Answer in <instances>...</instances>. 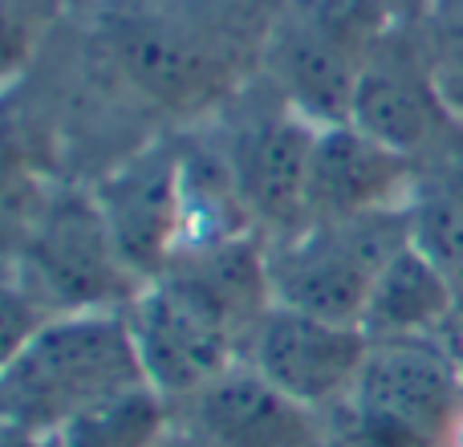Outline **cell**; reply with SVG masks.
<instances>
[{"label": "cell", "mask_w": 463, "mask_h": 447, "mask_svg": "<svg viewBox=\"0 0 463 447\" xmlns=\"http://www.w3.org/2000/svg\"><path fill=\"white\" fill-rule=\"evenodd\" d=\"M411 240V220L402 212L309 224L297 236L269 244L272 301L326 321L362 326L378 272Z\"/></svg>", "instance_id": "cell-3"}, {"label": "cell", "mask_w": 463, "mask_h": 447, "mask_svg": "<svg viewBox=\"0 0 463 447\" xmlns=\"http://www.w3.org/2000/svg\"><path fill=\"white\" fill-rule=\"evenodd\" d=\"M456 326V301L435 264L415 244H402L378 272L362 329L370 338H443Z\"/></svg>", "instance_id": "cell-14"}, {"label": "cell", "mask_w": 463, "mask_h": 447, "mask_svg": "<svg viewBox=\"0 0 463 447\" xmlns=\"http://www.w3.org/2000/svg\"><path fill=\"white\" fill-rule=\"evenodd\" d=\"M143 378L163 399H200L244 362L240 334L179 281L159 277L127 305Z\"/></svg>", "instance_id": "cell-5"}, {"label": "cell", "mask_w": 463, "mask_h": 447, "mask_svg": "<svg viewBox=\"0 0 463 447\" xmlns=\"http://www.w3.org/2000/svg\"><path fill=\"white\" fill-rule=\"evenodd\" d=\"M192 407L212 447H321L317 411L272 391L244 362L192 399Z\"/></svg>", "instance_id": "cell-13"}, {"label": "cell", "mask_w": 463, "mask_h": 447, "mask_svg": "<svg viewBox=\"0 0 463 447\" xmlns=\"http://www.w3.org/2000/svg\"><path fill=\"white\" fill-rule=\"evenodd\" d=\"M90 192L127 269L143 285L159 281L187 244V151L151 143L110 167Z\"/></svg>", "instance_id": "cell-6"}, {"label": "cell", "mask_w": 463, "mask_h": 447, "mask_svg": "<svg viewBox=\"0 0 463 447\" xmlns=\"http://www.w3.org/2000/svg\"><path fill=\"white\" fill-rule=\"evenodd\" d=\"M122 78L167 110H200L224 90L232 53L167 16H122L110 29Z\"/></svg>", "instance_id": "cell-11"}, {"label": "cell", "mask_w": 463, "mask_h": 447, "mask_svg": "<svg viewBox=\"0 0 463 447\" xmlns=\"http://www.w3.org/2000/svg\"><path fill=\"white\" fill-rule=\"evenodd\" d=\"M321 122L285 106L240 130L228 155V171L248 216L272 240L309 228V171Z\"/></svg>", "instance_id": "cell-9"}, {"label": "cell", "mask_w": 463, "mask_h": 447, "mask_svg": "<svg viewBox=\"0 0 463 447\" xmlns=\"http://www.w3.org/2000/svg\"><path fill=\"white\" fill-rule=\"evenodd\" d=\"M411 244L435 264L456 301L451 334L463 346V163L439 159L419 171V184L407 204Z\"/></svg>", "instance_id": "cell-15"}, {"label": "cell", "mask_w": 463, "mask_h": 447, "mask_svg": "<svg viewBox=\"0 0 463 447\" xmlns=\"http://www.w3.org/2000/svg\"><path fill=\"white\" fill-rule=\"evenodd\" d=\"M138 383L146 378L127 309L53 313L0 378V427L57 435Z\"/></svg>", "instance_id": "cell-1"}, {"label": "cell", "mask_w": 463, "mask_h": 447, "mask_svg": "<svg viewBox=\"0 0 463 447\" xmlns=\"http://www.w3.org/2000/svg\"><path fill=\"white\" fill-rule=\"evenodd\" d=\"M370 354L362 326L326 321L301 309L272 305L244 346V366H252L272 391L309 411L342 407L358 383Z\"/></svg>", "instance_id": "cell-7"}, {"label": "cell", "mask_w": 463, "mask_h": 447, "mask_svg": "<svg viewBox=\"0 0 463 447\" xmlns=\"http://www.w3.org/2000/svg\"><path fill=\"white\" fill-rule=\"evenodd\" d=\"M171 423V399L151 383H138L90 407L53 435L57 447H159Z\"/></svg>", "instance_id": "cell-16"}, {"label": "cell", "mask_w": 463, "mask_h": 447, "mask_svg": "<svg viewBox=\"0 0 463 447\" xmlns=\"http://www.w3.org/2000/svg\"><path fill=\"white\" fill-rule=\"evenodd\" d=\"M342 407L354 447H448L463 415V362L443 338H370Z\"/></svg>", "instance_id": "cell-2"}, {"label": "cell", "mask_w": 463, "mask_h": 447, "mask_svg": "<svg viewBox=\"0 0 463 447\" xmlns=\"http://www.w3.org/2000/svg\"><path fill=\"white\" fill-rule=\"evenodd\" d=\"M53 313L21 285V281H0V378L16 362V354L29 346V338L37 334Z\"/></svg>", "instance_id": "cell-19"}, {"label": "cell", "mask_w": 463, "mask_h": 447, "mask_svg": "<svg viewBox=\"0 0 463 447\" xmlns=\"http://www.w3.org/2000/svg\"><path fill=\"white\" fill-rule=\"evenodd\" d=\"M419 163L378 143L350 119L321 122L309 171V224L402 212L419 184Z\"/></svg>", "instance_id": "cell-10"}, {"label": "cell", "mask_w": 463, "mask_h": 447, "mask_svg": "<svg viewBox=\"0 0 463 447\" xmlns=\"http://www.w3.org/2000/svg\"><path fill=\"white\" fill-rule=\"evenodd\" d=\"M0 447H57L53 435H33L16 427H0Z\"/></svg>", "instance_id": "cell-21"}, {"label": "cell", "mask_w": 463, "mask_h": 447, "mask_svg": "<svg viewBox=\"0 0 463 447\" xmlns=\"http://www.w3.org/2000/svg\"><path fill=\"white\" fill-rule=\"evenodd\" d=\"M49 192L53 187L41 171L37 138L0 98V240H13V248L21 244Z\"/></svg>", "instance_id": "cell-17"}, {"label": "cell", "mask_w": 463, "mask_h": 447, "mask_svg": "<svg viewBox=\"0 0 463 447\" xmlns=\"http://www.w3.org/2000/svg\"><path fill=\"white\" fill-rule=\"evenodd\" d=\"M378 33L366 29L362 13L350 0H317L285 41L280 78L293 90V102L313 122L350 119V98L366 53Z\"/></svg>", "instance_id": "cell-12"}, {"label": "cell", "mask_w": 463, "mask_h": 447, "mask_svg": "<svg viewBox=\"0 0 463 447\" xmlns=\"http://www.w3.org/2000/svg\"><path fill=\"white\" fill-rule=\"evenodd\" d=\"M419 53L435 98L463 130V0H427Z\"/></svg>", "instance_id": "cell-18"}, {"label": "cell", "mask_w": 463, "mask_h": 447, "mask_svg": "<svg viewBox=\"0 0 463 447\" xmlns=\"http://www.w3.org/2000/svg\"><path fill=\"white\" fill-rule=\"evenodd\" d=\"M33 57V24L24 13L0 0V98L16 86Z\"/></svg>", "instance_id": "cell-20"}, {"label": "cell", "mask_w": 463, "mask_h": 447, "mask_svg": "<svg viewBox=\"0 0 463 447\" xmlns=\"http://www.w3.org/2000/svg\"><path fill=\"white\" fill-rule=\"evenodd\" d=\"M350 122L374 135L378 143L415 159L419 167L448 159V155H439V147L451 135H463L435 98L419 41L415 45L386 37L374 41L350 98Z\"/></svg>", "instance_id": "cell-8"}, {"label": "cell", "mask_w": 463, "mask_h": 447, "mask_svg": "<svg viewBox=\"0 0 463 447\" xmlns=\"http://www.w3.org/2000/svg\"><path fill=\"white\" fill-rule=\"evenodd\" d=\"M16 264H21L16 281L49 313L127 309L146 289L114 248L94 192L78 187L49 192L16 244Z\"/></svg>", "instance_id": "cell-4"}]
</instances>
